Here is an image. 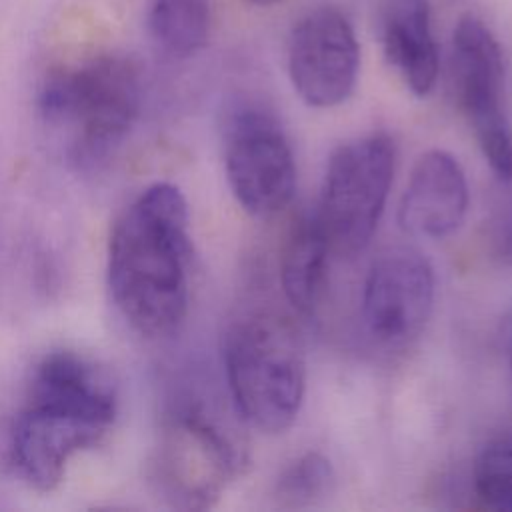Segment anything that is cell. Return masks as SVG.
<instances>
[{"instance_id": "6da1fadb", "label": "cell", "mask_w": 512, "mask_h": 512, "mask_svg": "<svg viewBox=\"0 0 512 512\" xmlns=\"http://www.w3.org/2000/svg\"><path fill=\"white\" fill-rule=\"evenodd\" d=\"M118 416L112 374L74 350H52L30 368L10 424L16 476L38 492L54 490L74 456L104 442Z\"/></svg>"}, {"instance_id": "7a4b0ae2", "label": "cell", "mask_w": 512, "mask_h": 512, "mask_svg": "<svg viewBox=\"0 0 512 512\" xmlns=\"http://www.w3.org/2000/svg\"><path fill=\"white\" fill-rule=\"evenodd\" d=\"M190 262L186 198L174 184L156 182L118 214L108 238V288L138 334L164 338L180 328Z\"/></svg>"}, {"instance_id": "3957f363", "label": "cell", "mask_w": 512, "mask_h": 512, "mask_svg": "<svg viewBox=\"0 0 512 512\" xmlns=\"http://www.w3.org/2000/svg\"><path fill=\"white\" fill-rule=\"evenodd\" d=\"M142 108V72L122 52H100L52 68L38 90V114L62 158L90 170L108 160Z\"/></svg>"}, {"instance_id": "277c9868", "label": "cell", "mask_w": 512, "mask_h": 512, "mask_svg": "<svg viewBox=\"0 0 512 512\" xmlns=\"http://www.w3.org/2000/svg\"><path fill=\"white\" fill-rule=\"evenodd\" d=\"M224 366L238 414L264 434H282L298 418L306 390V356L288 318L258 312L226 336Z\"/></svg>"}, {"instance_id": "5b68a950", "label": "cell", "mask_w": 512, "mask_h": 512, "mask_svg": "<svg viewBox=\"0 0 512 512\" xmlns=\"http://www.w3.org/2000/svg\"><path fill=\"white\" fill-rule=\"evenodd\" d=\"M244 466V450L202 406L176 404L164 414L150 456V482L170 508H212Z\"/></svg>"}, {"instance_id": "8992f818", "label": "cell", "mask_w": 512, "mask_h": 512, "mask_svg": "<svg viewBox=\"0 0 512 512\" xmlns=\"http://www.w3.org/2000/svg\"><path fill=\"white\" fill-rule=\"evenodd\" d=\"M394 176V144L370 134L338 146L326 166L314 214L330 252L356 254L374 236Z\"/></svg>"}, {"instance_id": "52a82bcc", "label": "cell", "mask_w": 512, "mask_h": 512, "mask_svg": "<svg viewBox=\"0 0 512 512\" xmlns=\"http://www.w3.org/2000/svg\"><path fill=\"white\" fill-rule=\"evenodd\" d=\"M452 78L458 104L478 146L502 180H512V130L504 112V58L494 34L464 16L452 36Z\"/></svg>"}, {"instance_id": "ba28073f", "label": "cell", "mask_w": 512, "mask_h": 512, "mask_svg": "<svg viewBox=\"0 0 512 512\" xmlns=\"http://www.w3.org/2000/svg\"><path fill=\"white\" fill-rule=\"evenodd\" d=\"M224 166L234 198L254 216H272L294 196L290 144L276 118L258 106H238L228 114Z\"/></svg>"}, {"instance_id": "9c48e42d", "label": "cell", "mask_w": 512, "mask_h": 512, "mask_svg": "<svg viewBox=\"0 0 512 512\" xmlns=\"http://www.w3.org/2000/svg\"><path fill=\"white\" fill-rule=\"evenodd\" d=\"M434 270L412 246H388L370 264L362 290V318L384 346H406L426 326L434 306Z\"/></svg>"}, {"instance_id": "30bf717a", "label": "cell", "mask_w": 512, "mask_h": 512, "mask_svg": "<svg viewBox=\"0 0 512 512\" xmlns=\"http://www.w3.org/2000/svg\"><path fill=\"white\" fill-rule=\"evenodd\" d=\"M358 68V40L340 10L322 6L296 22L288 38V74L308 106L342 104L356 86Z\"/></svg>"}, {"instance_id": "8fae6325", "label": "cell", "mask_w": 512, "mask_h": 512, "mask_svg": "<svg viewBox=\"0 0 512 512\" xmlns=\"http://www.w3.org/2000/svg\"><path fill=\"white\" fill-rule=\"evenodd\" d=\"M468 200L460 162L450 152L434 148L416 160L400 200L398 220L410 236L440 240L462 224Z\"/></svg>"}, {"instance_id": "7c38bea8", "label": "cell", "mask_w": 512, "mask_h": 512, "mask_svg": "<svg viewBox=\"0 0 512 512\" xmlns=\"http://www.w3.org/2000/svg\"><path fill=\"white\" fill-rule=\"evenodd\" d=\"M386 58L416 96L432 92L438 78V46L426 0H392L382 24Z\"/></svg>"}, {"instance_id": "4fadbf2b", "label": "cell", "mask_w": 512, "mask_h": 512, "mask_svg": "<svg viewBox=\"0 0 512 512\" xmlns=\"http://www.w3.org/2000/svg\"><path fill=\"white\" fill-rule=\"evenodd\" d=\"M330 246L316 216L300 218L280 256V284L286 300L300 312L312 314L318 306L328 264Z\"/></svg>"}, {"instance_id": "5bb4252c", "label": "cell", "mask_w": 512, "mask_h": 512, "mask_svg": "<svg viewBox=\"0 0 512 512\" xmlns=\"http://www.w3.org/2000/svg\"><path fill=\"white\" fill-rule=\"evenodd\" d=\"M152 40L170 56L196 54L210 34L208 0H152L148 10Z\"/></svg>"}, {"instance_id": "9a60e30c", "label": "cell", "mask_w": 512, "mask_h": 512, "mask_svg": "<svg viewBox=\"0 0 512 512\" xmlns=\"http://www.w3.org/2000/svg\"><path fill=\"white\" fill-rule=\"evenodd\" d=\"M334 480L330 460L320 452H306L282 470L274 486V498L284 508L314 506L332 492Z\"/></svg>"}, {"instance_id": "2e32d148", "label": "cell", "mask_w": 512, "mask_h": 512, "mask_svg": "<svg viewBox=\"0 0 512 512\" xmlns=\"http://www.w3.org/2000/svg\"><path fill=\"white\" fill-rule=\"evenodd\" d=\"M474 492L486 508L512 512V432L482 448L474 464Z\"/></svg>"}, {"instance_id": "e0dca14e", "label": "cell", "mask_w": 512, "mask_h": 512, "mask_svg": "<svg viewBox=\"0 0 512 512\" xmlns=\"http://www.w3.org/2000/svg\"><path fill=\"white\" fill-rule=\"evenodd\" d=\"M252 4H258V6H270V4H276L280 0H250Z\"/></svg>"}]
</instances>
